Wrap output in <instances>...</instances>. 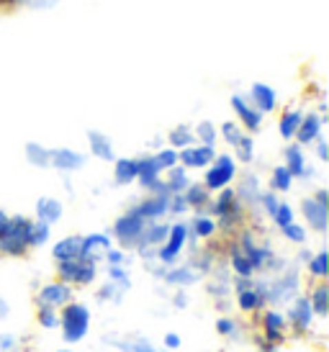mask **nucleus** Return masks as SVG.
Masks as SVG:
<instances>
[{
    "label": "nucleus",
    "instance_id": "obj_51",
    "mask_svg": "<svg viewBox=\"0 0 329 352\" xmlns=\"http://www.w3.org/2000/svg\"><path fill=\"white\" fill-rule=\"evenodd\" d=\"M152 155L157 157V162H160V167H162V170H170V167L178 165V149L167 147V144H162L160 149H155Z\"/></svg>",
    "mask_w": 329,
    "mask_h": 352
},
{
    "label": "nucleus",
    "instance_id": "obj_32",
    "mask_svg": "<svg viewBox=\"0 0 329 352\" xmlns=\"http://www.w3.org/2000/svg\"><path fill=\"white\" fill-rule=\"evenodd\" d=\"M191 180H193V177H191V173H188L183 165L170 167V170H164V175H162L164 193L178 196V193H183L185 188H188V183H191Z\"/></svg>",
    "mask_w": 329,
    "mask_h": 352
},
{
    "label": "nucleus",
    "instance_id": "obj_44",
    "mask_svg": "<svg viewBox=\"0 0 329 352\" xmlns=\"http://www.w3.org/2000/svg\"><path fill=\"white\" fill-rule=\"evenodd\" d=\"M52 229L54 226L44 224V221H31V232H29V245L31 250H41V247H49L52 245Z\"/></svg>",
    "mask_w": 329,
    "mask_h": 352
},
{
    "label": "nucleus",
    "instance_id": "obj_12",
    "mask_svg": "<svg viewBox=\"0 0 329 352\" xmlns=\"http://www.w3.org/2000/svg\"><path fill=\"white\" fill-rule=\"evenodd\" d=\"M286 324H288V332H293L296 337H306L311 334L314 324H317V314L311 309L306 294H299L293 301L286 303Z\"/></svg>",
    "mask_w": 329,
    "mask_h": 352
},
{
    "label": "nucleus",
    "instance_id": "obj_22",
    "mask_svg": "<svg viewBox=\"0 0 329 352\" xmlns=\"http://www.w3.org/2000/svg\"><path fill=\"white\" fill-rule=\"evenodd\" d=\"M72 298H75V288L67 285L65 280H59V278L39 285V291L34 296L36 306H52V309H62V306L67 301H72Z\"/></svg>",
    "mask_w": 329,
    "mask_h": 352
},
{
    "label": "nucleus",
    "instance_id": "obj_56",
    "mask_svg": "<svg viewBox=\"0 0 329 352\" xmlns=\"http://www.w3.org/2000/svg\"><path fill=\"white\" fill-rule=\"evenodd\" d=\"M162 344H164V350H180V347H183V337L178 332H167Z\"/></svg>",
    "mask_w": 329,
    "mask_h": 352
},
{
    "label": "nucleus",
    "instance_id": "obj_13",
    "mask_svg": "<svg viewBox=\"0 0 329 352\" xmlns=\"http://www.w3.org/2000/svg\"><path fill=\"white\" fill-rule=\"evenodd\" d=\"M229 108H232V113H234V121H237L247 134H260L268 116L252 106L244 93H232V96H229Z\"/></svg>",
    "mask_w": 329,
    "mask_h": 352
},
{
    "label": "nucleus",
    "instance_id": "obj_2",
    "mask_svg": "<svg viewBox=\"0 0 329 352\" xmlns=\"http://www.w3.org/2000/svg\"><path fill=\"white\" fill-rule=\"evenodd\" d=\"M206 211L216 219L219 234H222L224 239L237 234L244 224H250L247 211H244V206L240 204V198H237V193H234L232 186L211 193V201H209V206H206Z\"/></svg>",
    "mask_w": 329,
    "mask_h": 352
},
{
    "label": "nucleus",
    "instance_id": "obj_10",
    "mask_svg": "<svg viewBox=\"0 0 329 352\" xmlns=\"http://www.w3.org/2000/svg\"><path fill=\"white\" fill-rule=\"evenodd\" d=\"M147 224H149V221H145V219L129 206L124 214L116 216V221L111 224V232H108V234L114 236V245H118L121 250L134 252V247L139 245V236H142Z\"/></svg>",
    "mask_w": 329,
    "mask_h": 352
},
{
    "label": "nucleus",
    "instance_id": "obj_54",
    "mask_svg": "<svg viewBox=\"0 0 329 352\" xmlns=\"http://www.w3.org/2000/svg\"><path fill=\"white\" fill-rule=\"evenodd\" d=\"M19 344H21V340L16 337V334L0 332V352H13V350H19Z\"/></svg>",
    "mask_w": 329,
    "mask_h": 352
},
{
    "label": "nucleus",
    "instance_id": "obj_15",
    "mask_svg": "<svg viewBox=\"0 0 329 352\" xmlns=\"http://www.w3.org/2000/svg\"><path fill=\"white\" fill-rule=\"evenodd\" d=\"M260 329H262V342L275 344L281 347L286 340H288V324H286V314L278 306H265L260 314Z\"/></svg>",
    "mask_w": 329,
    "mask_h": 352
},
{
    "label": "nucleus",
    "instance_id": "obj_58",
    "mask_svg": "<svg viewBox=\"0 0 329 352\" xmlns=\"http://www.w3.org/2000/svg\"><path fill=\"white\" fill-rule=\"evenodd\" d=\"M8 219H10L8 211H6V208H0V232L6 229V224H8Z\"/></svg>",
    "mask_w": 329,
    "mask_h": 352
},
{
    "label": "nucleus",
    "instance_id": "obj_27",
    "mask_svg": "<svg viewBox=\"0 0 329 352\" xmlns=\"http://www.w3.org/2000/svg\"><path fill=\"white\" fill-rule=\"evenodd\" d=\"M62 216H65V204H62V198L57 196H39L34 201V216L31 219H36V221H44L49 226H57L62 221Z\"/></svg>",
    "mask_w": 329,
    "mask_h": 352
},
{
    "label": "nucleus",
    "instance_id": "obj_28",
    "mask_svg": "<svg viewBox=\"0 0 329 352\" xmlns=\"http://www.w3.org/2000/svg\"><path fill=\"white\" fill-rule=\"evenodd\" d=\"M100 342L116 352H162L152 340L147 337H118V334H106Z\"/></svg>",
    "mask_w": 329,
    "mask_h": 352
},
{
    "label": "nucleus",
    "instance_id": "obj_39",
    "mask_svg": "<svg viewBox=\"0 0 329 352\" xmlns=\"http://www.w3.org/2000/svg\"><path fill=\"white\" fill-rule=\"evenodd\" d=\"M234 155V160L240 162V165H247L250 167L255 160H257V144H255V134H242V139L229 149Z\"/></svg>",
    "mask_w": 329,
    "mask_h": 352
},
{
    "label": "nucleus",
    "instance_id": "obj_4",
    "mask_svg": "<svg viewBox=\"0 0 329 352\" xmlns=\"http://www.w3.org/2000/svg\"><path fill=\"white\" fill-rule=\"evenodd\" d=\"M90 327H93V311L85 301L72 298L59 309V332L67 344L83 342L90 334Z\"/></svg>",
    "mask_w": 329,
    "mask_h": 352
},
{
    "label": "nucleus",
    "instance_id": "obj_35",
    "mask_svg": "<svg viewBox=\"0 0 329 352\" xmlns=\"http://www.w3.org/2000/svg\"><path fill=\"white\" fill-rule=\"evenodd\" d=\"M183 198L191 211H206V206L211 201V190H209L201 180H191L188 188L183 190Z\"/></svg>",
    "mask_w": 329,
    "mask_h": 352
},
{
    "label": "nucleus",
    "instance_id": "obj_59",
    "mask_svg": "<svg viewBox=\"0 0 329 352\" xmlns=\"http://www.w3.org/2000/svg\"><path fill=\"white\" fill-rule=\"evenodd\" d=\"M3 6H6V0H0V13H3Z\"/></svg>",
    "mask_w": 329,
    "mask_h": 352
},
{
    "label": "nucleus",
    "instance_id": "obj_31",
    "mask_svg": "<svg viewBox=\"0 0 329 352\" xmlns=\"http://www.w3.org/2000/svg\"><path fill=\"white\" fill-rule=\"evenodd\" d=\"M306 298H309L311 309H314V314H317V322H324V319L329 316V285H327V280H314V285L309 288Z\"/></svg>",
    "mask_w": 329,
    "mask_h": 352
},
{
    "label": "nucleus",
    "instance_id": "obj_52",
    "mask_svg": "<svg viewBox=\"0 0 329 352\" xmlns=\"http://www.w3.org/2000/svg\"><path fill=\"white\" fill-rule=\"evenodd\" d=\"M188 214H191V208H188V204H185L183 193L170 196V219H185Z\"/></svg>",
    "mask_w": 329,
    "mask_h": 352
},
{
    "label": "nucleus",
    "instance_id": "obj_45",
    "mask_svg": "<svg viewBox=\"0 0 329 352\" xmlns=\"http://www.w3.org/2000/svg\"><path fill=\"white\" fill-rule=\"evenodd\" d=\"M62 0H6L3 13L6 10H52L57 8Z\"/></svg>",
    "mask_w": 329,
    "mask_h": 352
},
{
    "label": "nucleus",
    "instance_id": "obj_5",
    "mask_svg": "<svg viewBox=\"0 0 329 352\" xmlns=\"http://www.w3.org/2000/svg\"><path fill=\"white\" fill-rule=\"evenodd\" d=\"M31 216L23 214H10L6 229L0 232V257L8 260H21L31 252L29 245V232H31Z\"/></svg>",
    "mask_w": 329,
    "mask_h": 352
},
{
    "label": "nucleus",
    "instance_id": "obj_7",
    "mask_svg": "<svg viewBox=\"0 0 329 352\" xmlns=\"http://www.w3.org/2000/svg\"><path fill=\"white\" fill-rule=\"evenodd\" d=\"M201 173H204L201 183H204L211 193H216V190H222V188L234 186V180L240 175V162L234 160L232 152H216V157H213Z\"/></svg>",
    "mask_w": 329,
    "mask_h": 352
},
{
    "label": "nucleus",
    "instance_id": "obj_48",
    "mask_svg": "<svg viewBox=\"0 0 329 352\" xmlns=\"http://www.w3.org/2000/svg\"><path fill=\"white\" fill-rule=\"evenodd\" d=\"M275 229H283L286 224H290V221H296V208L286 201V198H281V204H278V208H275V214L268 219Z\"/></svg>",
    "mask_w": 329,
    "mask_h": 352
},
{
    "label": "nucleus",
    "instance_id": "obj_18",
    "mask_svg": "<svg viewBox=\"0 0 329 352\" xmlns=\"http://www.w3.org/2000/svg\"><path fill=\"white\" fill-rule=\"evenodd\" d=\"M185 224H188V234H191V245L188 250L195 245H209L219 236V226L209 211H191L185 216Z\"/></svg>",
    "mask_w": 329,
    "mask_h": 352
},
{
    "label": "nucleus",
    "instance_id": "obj_26",
    "mask_svg": "<svg viewBox=\"0 0 329 352\" xmlns=\"http://www.w3.org/2000/svg\"><path fill=\"white\" fill-rule=\"evenodd\" d=\"M111 247H114V236L108 234V232H87V234H80V257L100 263L103 254Z\"/></svg>",
    "mask_w": 329,
    "mask_h": 352
},
{
    "label": "nucleus",
    "instance_id": "obj_41",
    "mask_svg": "<svg viewBox=\"0 0 329 352\" xmlns=\"http://www.w3.org/2000/svg\"><path fill=\"white\" fill-rule=\"evenodd\" d=\"M193 137L198 144L219 147V124H213L209 118H201L198 124H193Z\"/></svg>",
    "mask_w": 329,
    "mask_h": 352
},
{
    "label": "nucleus",
    "instance_id": "obj_6",
    "mask_svg": "<svg viewBox=\"0 0 329 352\" xmlns=\"http://www.w3.org/2000/svg\"><path fill=\"white\" fill-rule=\"evenodd\" d=\"M299 214L301 224L306 226L309 232H314L317 236H327L329 229V193L327 188H317L314 193L304 196L299 201Z\"/></svg>",
    "mask_w": 329,
    "mask_h": 352
},
{
    "label": "nucleus",
    "instance_id": "obj_38",
    "mask_svg": "<svg viewBox=\"0 0 329 352\" xmlns=\"http://www.w3.org/2000/svg\"><path fill=\"white\" fill-rule=\"evenodd\" d=\"M213 329H216V334H219V337H224V340H232V342H237V340H242L244 324L240 322V319H234L232 314H222V316L216 319V324H213Z\"/></svg>",
    "mask_w": 329,
    "mask_h": 352
},
{
    "label": "nucleus",
    "instance_id": "obj_8",
    "mask_svg": "<svg viewBox=\"0 0 329 352\" xmlns=\"http://www.w3.org/2000/svg\"><path fill=\"white\" fill-rule=\"evenodd\" d=\"M54 270H57L59 280H65L72 288H90L100 278V263L87 260V257H75V260L54 263Z\"/></svg>",
    "mask_w": 329,
    "mask_h": 352
},
{
    "label": "nucleus",
    "instance_id": "obj_21",
    "mask_svg": "<svg viewBox=\"0 0 329 352\" xmlns=\"http://www.w3.org/2000/svg\"><path fill=\"white\" fill-rule=\"evenodd\" d=\"M136 214L145 221H162L170 219V193H145V196L131 204Z\"/></svg>",
    "mask_w": 329,
    "mask_h": 352
},
{
    "label": "nucleus",
    "instance_id": "obj_20",
    "mask_svg": "<svg viewBox=\"0 0 329 352\" xmlns=\"http://www.w3.org/2000/svg\"><path fill=\"white\" fill-rule=\"evenodd\" d=\"M244 96L265 116H270V113H275L281 108V93L273 88L270 82H265V80H255L250 88L244 90Z\"/></svg>",
    "mask_w": 329,
    "mask_h": 352
},
{
    "label": "nucleus",
    "instance_id": "obj_55",
    "mask_svg": "<svg viewBox=\"0 0 329 352\" xmlns=\"http://www.w3.org/2000/svg\"><path fill=\"white\" fill-rule=\"evenodd\" d=\"M188 306H191V296L185 294V288H175V294H173V309L183 311V309H188Z\"/></svg>",
    "mask_w": 329,
    "mask_h": 352
},
{
    "label": "nucleus",
    "instance_id": "obj_30",
    "mask_svg": "<svg viewBox=\"0 0 329 352\" xmlns=\"http://www.w3.org/2000/svg\"><path fill=\"white\" fill-rule=\"evenodd\" d=\"M111 167H114V183L118 188H129L136 183V173H139L136 157H116Z\"/></svg>",
    "mask_w": 329,
    "mask_h": 352
},
{
    "label": "nucleus",
    "instance_id": "obj_57",
    "mask_svg": "<svg viewBox=\"0 0 329 352\" xmlns=\"http://www.w3.org/2000/svg\"><path fill=\"white\" fill-rule=\"evenodd\" d=\"M8 316H10V303L8 298L0 296V319H8Z\"/></svg>",
    "mask_w": 329,
    "mask_h": 352
},
{
    "label": "nucleus",
    "instance_id": "obj_53",
    "mask_svg": "<svg viewBox=\"0 0 329 352\" xmlns=\"http://www.w3.org/2000/svg\"><path fill=\"white\" fill-rule=\"evenodd\" d=\"M309 149L314 152V160H317V162L327 165V162H329V142H327V137H324V134H321V137L317 139Z\"/></svg>",
    "mask_w": 329,
    "mask_h": 352
},
{
    "label": "nucleus",
    "instance_id": "obj_47",
    "mask_svg": "<svg viewBox=\"0 0 329 352\" xmlns=\"http://www.w3.org/2000/svg\"><path fill=\"white\" fill-rule=\"evenodd\" d=\"M126 291L124 288H118L116 283H111V280H103V283L96 288V298L100 303H111V306H118V303L124 301Z\"/></svg>",
    "mask_w": 329,
    "mask_h": 352
},
{
    "label": "nucleus",
    "instance_id": "obj_37",
    "mask_svg": "<svg viewBox=\"0 0 329 352\" xmlns=\"http://www.w3.org/2000/svg\"><path fill=\"white\" fill-rule=\"evenodd\" d=\"M293 186H296V180H293V175H290L288 170L281 165H275L270 170V175H268V190H273V193H278V196H288L290 190H293Z\"/></svg>",
    "mask_w": 329,
    "mask_h": 352
},
{
    "label": "nucleus",
    "instance_id": "obj_16",
    "mask_svg": "<svg viewBox=\"0 0 329 352\" xmlns=\"http://www.w3.org/2000/svg\"><path fill=\"white\" fill-rule=\"evenodd\" d=\"M283 167L293 175V180H311V177H317V170H314L309 160V149L301 147L299 142H286Z\"/></svg>",
    "mask_w": 329,
    "mask_h": 352
},
{
    "label": "nucleus",
    "instance_id": "obj_33",
    "mask_svg": "<svg viewBox=\"0 0 329 352\" xmlns=\"http://www.w3.org/2000/svg\"><path fill=\"white\" fill-rule=\"evenodd\" d=\"M49 152H52V147L41 144L36 139H31V142L23 144V160L34 170H49Z\"/></svg>",
    "mask_w": 329,
    "mask_h": 352
},
{
    "label": "nucleus",
    "instance_id": "obj_23",
    "mask_svg": "<svg viewBox=\"0 0 329 352\" xmlns=\"http://www.w3.org/2000/svg\"><path fill=\"white\" fill-rule=\"evenodd\" d=\"M324 126H327V113H321L317 108H309V111H304V118H301L293 142H299L301 147L309 149L324 134Z\"/></svg>",
    "mask_w": 329,
    "mask_h": 352
},
{
    "label": "nucleus",
    "instance_id": "obj_36",
    "mask_svg": "<svg viewBox=\"0 0 329 352\" xmlns=\"http://www.w3.org/2000/svg\"><path fill=\"white\" fill-rule=\"evenodd\" d=\"M301 270L309 275L311 280H327V273H329V254H327V250L321 247V250H317V252H311L309 260L301 265Z\"/></svg>",
    "mask_w": 329,
    "mask_h": 352
},
{
    "label": "nucleus",
    "instance_id": "obj_49",
    "mask_svg": "<svg viewBox=\"0 0 329 352\" xmlns=\"http://www.w3.org/2000/svg\"><path fill=\"white\" fill-rule=\"evenodd\" d=\"M36 324L41 329H59V309L36 306Z\"/></svg>",
    "mask_w": 329,
    "mask_h": 352
},
{
    "label": "nucleus",
    "instance_id": "obj_17",
    "mask_svg": "<svg viewBox=\"0 0 329 352\" xmlns=\"http://www.w3.org/2000/svg\"><path fill=\"white\" fill-rule=\"evenodd\" d=\"M136 165H139V173H136V183L134 186L142 188V193H162V175L164 170L160 167L157 157L152 152H145V155L136 157Z\"/></svg>",
    "mask_w": 329,
    "mask_h": 352
},
{
    "label": "nucleus",
    "instance_id": "obj_29",
    "mask_svg": "<svg viewBox=\"0 0 329 352\" xmlns=\"http://www.w3.org/2000/svg\"><path fill=\"white\" fill-rule=\"evenodd\" d=\"M304 111H306V108H301V106H286L275 111V113H278L275 129H278V137H281L283 142H293L296 131H299L301 118H304Z\"/></svg>",
    "mask_w": 329,
    "mask_h": 352
},
{
    "label": "nucleus",
    "instance_id": "obj_50",
    "mask_svg": "<svg viewBox=\"0 0 329 352\" xmlns=\"http://www.w3.org/2000/svg\"><path fill=\"white\" fill-rule=\"evenodd\" d=\"M100 265H126V267H131V252H129V250H121L118 245H114L106 254H103Z\"/></svg>",
    "mask_w": 329,
    "mask_h": 352
},
{
    "label": "nucleus",
    "instance_id": "obj_11",
    "mask_svg": "<svg viewBox=\"0 0 329 352\" xmlns=\"http://www.w3.org/2000/svg\"><path fill=\"white\" fill-rule=\"evenodd\" d=\"M157 280L164 285H170V288H191V285H198L204 280V273L198 270V265L193 263V257L191 254H185L183 260H178L175 265L170 267H162L160 275H157Z\"/></svg>",
    "mask_w": 329,
    "mask_h": 352
},
{
    "label": "nucleus",
    "instance_id": "obj_14",
    "mask_svg": "<svg viewBox=\"0 0 329 352\" xmlns=\"http://www.w3.org/2000/svg\"><path fill=\"white\" fill-rule=\"evenodd\" d=\"M232 294L237 309L242 314H260L268 306L265 296L260 294V288L255 283V278H234Z\"/></svg>",
    "mask_w": 329,
    "mask_h": 352
},
{
    "label": "nucleus",
    "instance_id": "obj_34",
    "mask_svg": "<svg viewBox=\"0 0 329 352\" xmlns=\"http://www.w3.org/2000/svg\"><path fill=\"white\" fill-rule=\"evenodd\" d=\"M80 257V234H67L52 242V260L54 263H65V260H75Z\"/></svg>",
    "mask_w": 329,
    "mask_h": 352
},
{
    "label": "nucleus",
    "instance_id": "obj_3",
    "mask_svg": "<svg viewBox=\"0 0 329 352\" xmlns=\"http://www.w3.org/2000/svg\"><path fill=\"white\" fill-rule=\"evenodd\" d=\"M188 245H191V234H188L185 219H170V229H167V234H164L162 245L157 247L155 267H152L149 273L157 278L162 267H170V265H175L178 260H183L185 252H188Z\"/></svg>",
    "mask_w": 329,
    "mask_h": 352
},
{
    "label": "nucleus",
    "instance_id": "obj_40",
    "mask_svg": "<svg viewBox=\"0 0 329 352\" xmlns=\"http://www.w3.org/2000/svg\"><path fill=\"white\" fill-rule=\"evenodd\" d=\"M164 139H167V147L173 149H180L188 147V144H193L195 137H193V124H175L167 134H164Z\"/></svg>",
    "mask_w": 329,
    "mask_h": 352
},
{
    "label": "nucleus",
    "instance_id": "obj_24",
    "mask_svg": "<svg viewBox=\"0 0 329 352\" xmlns=\"http://www.w3.org/2000/svg\"><path fill=\"white\" fill-rule=\"evenodd\" d=\"M85 144H87V157H93V160H100V162L111 165L118 157L116 142L108 137L106 131H100V129H87Z\"/></svg>",
    "mask_w": 329,
    "mask_h": 352
},
{
    "label": "nucleus",
    "instance_id": "obj_19",
    "mask_svg": "<svg viewBox=\"0 0 329 352\" xmlns=\"http://www.w3.org/2000/svg\"><path fill=\"white\" fill-rule=\"evenodd\" d=\"M87 165V152H80L75 147H52L49 152V170L59 175H75Z\"/></svg>",
    "mask_w": 329,
    "mask_h": 352
},
{
    "label": "nucleus",
    "instance_id": "obj_1",
    "mask_svg": "<svg viewBox=\"0 0 329 352\" xmlns=\"http://www.w3.org/2000/svg\"><path fill=\"white\" fill-rule=\"evenodd\" d=\"M255 283L265 296L268 306L283 309L288 301H293L299 294H304V270L296 260H288L283 270L273 275H255Z\"/></svg>",
    "mask_w": 329,
    "mask_h": 352
},
{
    "label": "nucleus",
    "instance_id": "obj_25",
    "mask_svg": "<svg viewBox=\"0 0 329 352\" xmlns=\"http://www.w3.org/2000/svg\"><path fill=\"white\" fill-rule=\"evenodd\" d=\"M216 152H219L216 147L193 142V144H188V147H183L178 152V165H183L188 173H201L213 157H216Z\"/></svg>",
    "mask_w": 329,
    "mask_h": 352
},
{
    "label": "nucleus",
    "instance_id": "obj_9",
    "mask_svg": "<svg viewBox=\"0 0 329 352\" xmlns=\"http://www.w3.org/2000/svg\"><path fill=\"white\" fill-rule=\"evenodd\" d=\"M234 193L240 198V204L244 206V211H247V219H250V224L260 226L262 221V214H260V196L262 190H265V183H262V177L257 173H244V175H237L234 180Z\"/></svg>",
    "mask_w": 329,
    "mask_h": 352
},
{
    "label": "nucleus",
    "instance_id": "obj_60",
    "mask_svg": "<svg viewBox=\"0 0 329 352\" xmlns=\"http://www.w3.org/2000/svg\"><path fill=\"white\" fill-rule=\"evenodd\" d=\"M57 352H75V350H70V347H65V350H57Z\"/></svg>",
    "mask_w": 329,
    "mask_h": 352
},
{
    "label": "nucleus",
    "instance_id": "obj_43",
    "mask_svg": "<svg viewBox=\"0 0 329 352\" xmlns=\"http://www.w3.org/2000/svg\"><path fill=\"white\" fill-rule=\"evenodd\" d=\"M281 232V236L288 242V245L293 247H304V245H309V229L301 224L299 219L296 221H290V224H286L283 229H278Z\"/></svg>",
    "mask_w": 329,
    "mask_h": 352
},
{
    "label": "nucleus",
    "instance_id": "obj_46",
    "mask_svg": "<svg viewBox=\"0 0 329 352\" xmlns=\"http://www.w3.org/2000/svg\"><path fill=\"white\" fill-rule=\"evenodd\" d=\"M242 134H247L234 118H226V121H222L219 124V142H224L226 144V149H232L240 139H242Z\"/></svg>",
    "mask_w": 329,
    "mask_h": 352
},
{
    "label": "nucleus",
    "instance_id": "obj_42",
    "mask_svg": "<svg viewBox=\"0 0 329 352\" xmlns=\"http://www.w3.org/2000/svg\"><path fill=\"white\" fill-rule=\"evenodd\" d=\"M103 270H106V280L116 283L118 288H124L126 294L131 291V285H134L131 267H126V265H103Z\"/></svg>",
    "mask_w": 329,
    "mask_h": 352
}]
</instances>
